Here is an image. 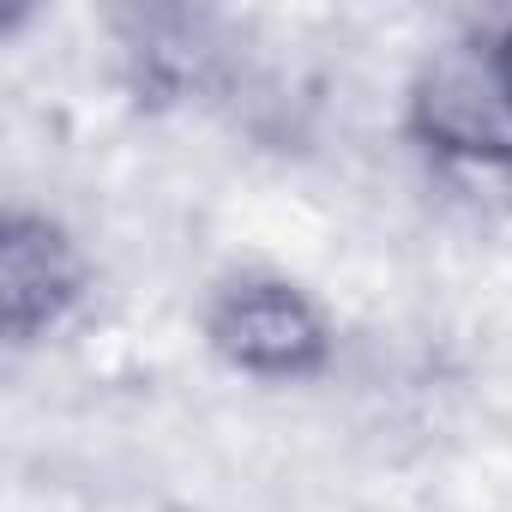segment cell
Here are the masks:
<instances>
[{"label":"cell","instance_id":"2","mask_svg":"<svg viewBox=\"0 0 512 512\" xmlns=\"http://www.w3.org/2000/svg\"><path fill=\"white\" fill-rule=\"evenodd\" d=\"M199 338L217 368L253 386H314L338 362V320L278 266H229L199 302Z\"/></svg>","mask_w":512,"mask_h":512},{"label":"cell","instance_id":"4","mask_svg":"<svg viewBox=\"0 0 512 512\" xmlns=\"http://www.w3.org/2000/svg\"><path fill=\"white\" fill-rule=\"evenodd\" d=\"M109 37H115V67L121 85L139 109H181L193 103V91H205L211 67H217V19L211 13H187V7H127L109 13Z\"/></svg>","mask_w":512,"mask_h":512},{"label":"cell","instance_id":"1","mask_svg":"<svg viewBox=\"0 0 512 512\" xmlns=\"http://www.w3.org/2000/svg\"><path fill=\"white\" fill-rule=\"evenodd\" d=\"M404 139L464 175L512 181V13H482L428 43L398 103Z\"/></svg>","mask_w":512,"mask_h":512},{"label":"cell","instance_id":"3","mask_svg":"<svg viewBox=\"0 0 512 512\" xmlns=\"http://www.w3.org/2000/svg\"><path fill=\"white\" fill-rule=\"evenodd\" d=\"M91 296H97V260L67 217L25 199L0 211V338L13 356L61 338Z\"/></svg>","mask_w":512,"mask_h":512}]
</instances>
